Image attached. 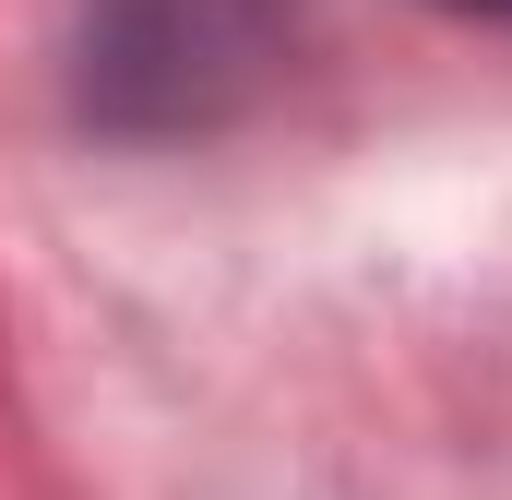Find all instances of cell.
<instances>
[{
	"mask_svg": "<svg viewBox=\"0 0 512 500\" xmlns=\"http://www.w3.org/2000/svg\"><path fill=\"white\" fill-rule=\"evenodd\" d=\"M286 60L274 0H96L72 48V108L96 131L167 143V131L239 120Z\"/></svg>",
	"mask_w": 512,
	"mask_h": 500,
	"instance_id": "cell-1",
	"label": "cell"
},
{
	"mask_svg": "<svg viewBox=\"0 0 512 500\" xmlns=\"http://www.w3.org/2000/svg\"><path fill=\"white\" fill-rule=\"evenodd\" d=\"M453 12H512V0H453Z\"/></svg>",
	"mask_w": 512,
	"mask_h": 500,
	"instance_id": "cell-2",
	"label": "cell"
}]
</instances>
